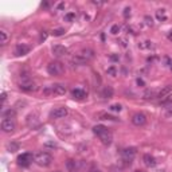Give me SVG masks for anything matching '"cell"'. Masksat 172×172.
Returning a JSON list of instances; mask_svg holds the SVG:
<instances>
[{
  "instance_id": "1",
  "label": "cell",
  "mask_w": 172,
  "mask_h": 172,
  "mask_svg": "<svg viewBox=\"0 0 172 172\" xmlns=\"http://www.w3.org/2000/svg\"><path fill=\"white\" fill-rule=\"evenodd\" d=\"M93 132L96 136H98V139L101 140V143L104 144V145H110V144L113 143V134L108 130L106 126L104 125H96L93 126Z\"/></svg>"
},
{
  "instance_id": "2",
  "label": "cell",
  "mask_w": 172,
  "mask_h": 172,
  "mask_svg": "<svg viewBox=\"0 0 172 172\" xmlns=\"http://www.w3.org/2000/svg\"><path fill=\"white\" fill-rule=\"evenodd\" d=\"M66 92H67L66 86L62 83H54V85L46 86V88L43 89L44 96H63Z\"/></svg>"
},
{
  "instance_id": "3",
  "label": "cell",
  "mask_w": 172,
  "mask_h": 172,
  "mask_svg": "<svg viewBox=\"0 0 172 172\" xmlns=\"http://www.w3.org/2000/svg\"><path fill=\"white\" fill-rule=\"evenodd\" d=\"M47 73L50 75H61L65 73V65L61 63L59 61L50 62L47 65Z\"/></svg>"
},
{
  "instance_id": "4",
  "label": "cell",
  "mask_w": 172,
  "mask_h": 172,
  "mask_svg": "<svg viewBox=\"0 0 172 172\" xmlns=\"http://www.w3.org/2000/svg\"><path fill=\"white\" fill-rule=\"evenodd\" d=\"M35 163L40 167H48L53 163V156L47 152H39L37 156H35Z\"/></svg>"
},
{
  "instance_id": "5",
  "label": "cell",
  "mask_w": 172,
  "mask_h": 172,
  "mask_svg": "<svg viewBox=\"0 0 172 172\" xmlns=\"http://www.w3.org/2000/svg\"><path fill=\"white\" fill-rule=\"evenodd\" d=\"M136 153H137V149L134 147H129V148H125L121 151V156H123V160L126 163V164H132V160L134 159Z\"/></svg>"
},
{
  "instance_id": "6",
  "label": "cell",
  "mask_w": 172,
  "mask_h": 172,
  "mask_svg": "<svg viewBox=\"0 0 172 172\" xmlns=\"http://www.w3.org/2000/svg\"><path fill=\"white\" fill-rule=\"evenodd\" d=\"M19 89L22 90V92H26V93H33V92H37V90H38V85L35 82H33L31 79H28V81H23V82H20Z\"/></svg>"
},
{
  "instance_id": "7",
  "label": "cell",
  "mask_w": 172,
  "mask_h": 172,
  "mask_svg": "<svg viewBox=\"0 0 172 172\" xmlns=\"http://www.w3.org/2000/svg\"><path fill=\"white\" fill-rule=\"evenodd\" d=\"M18 164H19L20 167H28L31 163H33V155L28 152L26 153H22L20 156H18Z\"/></svg>"
},
{
  "instance_id": "8",
  "label": "cell",
  "mask_w": 172,
  "mask_h": 172,
  "mask_svg": "<svg viewBox=\"0 0 172 172\" xmlns=\"http://www.w3.org/2000/svg\"><path fill=\"white\" fill-rule=\"evenodd\" d=\"M67 114H69V110H67V108L59 106V108H55V109L50 113V117H51V119H65Z\"/></svg>"
},
{
  "instance_id": "9",
  "label": "cell",
  "mask_w": 172,
  "mask_h": 172,
  "mask_svg": "<svg viewBox=\"0 0 172 172\" xmlns=\"http://www.w3.org/2000/svg\"><path fill=\"white\" fill-rule=\"evenodd\" d=\"M132 124L136 126H143L147 124V116L144 113H134L132 116Z\"/></svg>"
},
{
  "instance_id": "10",
  "label": "cell",
  "mask_w": 172,
  "mask_h": 172,
  "mask_svg": "<svg viewBox=\"0 0 172 172\" xmlns=\"http://www.w3.org/2000/svg\"><path fill=\"white\" fill-rule=\"evenodd\" d=\"M0 128L4 133H12L13 130H15V123H13L12 120H7L4 119L2 121V124H0Z\"/></svg>"
},
{
  "instance_id": "11",
  "label": "cell",
  "mask_w": 172,
  "mask_h": 172,
  "mask_svg": "<svg viewBox=\"0 0 172 172\" xmlns=\"http://www.w3.org/2000/svg\"><path fill=\"white\" fill-rule=\"evenodd\" d=\"M78 55L82 58L85 62H89L90 59H93V58H94V51L92 48H83V50H81V51L78 53Z\"/></svg>"
},
{
  "instance_id": "12",
  "label": "cell",
  "mask_w": 172,
  "mask_h": 172,
  "mask_svg": "<svg viewBox=\"0 0 172 172\" xmlns=\"http://www.w3.org/2000/svg\"><path fill=\"white\" fill-rule=\"evenodd\" d=\"M51 51L55 57H63V55H66V54L69 53V50H67L65 46H62V44H55V46H53Z\"/></svg>"
},
{
  "instance_id": "13",
  "label": "cell",
  "mask_w": 172,
  "mask_h": 172,
  "mask_svg": "<svg viewBox=\"0 0 172 172\" xmlns=\"http://www.w3.org/2000/svg\"><path fill=\"white\" fill-rule=\"evenodd\" d=\"M30 53V47L27 44H16L15 50H13V54L16 57H22V55H26V54Z\"/></svg>"
},
{
  "instance_id": "14",
  "label": "cell",
  "mask_w": 172,
  "mask_h": 172,
  "mask_svg": "<svg viewBox=\"0 0 172 172\" xmlns=\"http://www.w3.org/2000/svg\"><path fill=\"white\" fill-rule=\"evenodd\" d=\"M143 161H144V164H145L147 167H149V168H153V167L157 164L156 159L152 155H149V153H145V155L143 156Z\"/></svg>"
},
{
  "instance_id": "15",
  "label": "cell",
  "mask_w": 172,
  "mask_h": 172,
  "mask_svg": "<svg viewBox=\"0 0 172 172\" xmlns=\"http://www.w3.org/2000/svg\"><path fill=\"white\" fill-rule=\"evenodd\" d=\"M71 97L75 98V99H85L88 97V93L82 89H73L71 90Z\"/></svg>"
},
{
  "instance_id": "16",
  "label": "cell",
  "mask_w": 172,
  "mask_h": 172,
  "mask_svg": "<svg viewBox=\"0 0 172 172\" xmlns=\"http://www.w3.org/2000/svg\"><path fill=\"white\" fill-rule=\"evenodd\" d=\"M169 94H172V86L171 85H168V86H165L164 89H161V90H159L157 92V98H160V99H163V98H165V97H168Z\"/></svg>"
},
{
  "instance_id": "17",
  "label": "cell",
  "mask_w": 172,
  "mask_h": 172,
  "mask_svg": "<svg viewBox=\"0 0 172 172\" xmlns=\"http://www.w3.org/2000/svg\"><path fill=\"white\" fill-rule=\"evenodd\" d=\"M113 94H114V90H113L112 86H105V88L102 89V92H101V97L108 99V98H112Z\"/></svg>"
},
{
  "instance_id": "18",
  "label": "cell",
  "mask_w": 172,
  "mask_h": 172,
  "mask_svg": "<svg viewBox=\"0 0 172 172\" xmlns=\"http://www.w3.org/2000/svg\"><path fill=\"white\" fill-rule=\"evenodd\" d=\"M143 98L144 99H155V98H157V92L156 90H147V92L143 94Z\"/></svg>"
},
{
  "instance_id": "19",
  "label": "cell",
  "mask_w": 172,
  "mask_h": 172,
  "mask_svg": "<svg viewBox=\"0 0 172 172\" xmlns=\"http://www.w3.org/2000/svg\"><path fill=\"white\" fill-rule=\"evenodd\" d=\"M8 34H7V31L6 30H0V44H2V46H6L7 44V42H8Z\"/></svg>"
},
{
  "instance_id": "20",
  "label": "cell",
  "mask_w": 172,
  "mask_h": 172,
  "mask_svg": "<svg viewBox=\"0 0 172 172\" xmlns=\"http://www.w3.org/2000/svg\"><path fill=\"white\" fill-rule=\"evenodd\" d=\"M16 116V112L13 110V109H7V110H4L3 112V119H7V120H11V119H13V117Z\"/></svg>"
},
{
  "instance_id": "21",
  "label": "cell",
  "mask_w": 172,
  "mask_h": 172,
  "mask_svg": "<svg viewBox=\"0 0 172 172\" xmlns=\"http://www.w3.org/2000/svg\"><path fill=\"white\" fill-rule=\"evenodd\" d=\"M65 33H66V30L59 27V28H54L51 31V35L53 37H62V35H65Z\"/></svg>"
},
{
  "instance_id": "22",
  "label": "cell",
  "mask_w": 172,
  "mask_h": 172,
  "mask_svg": "<svg viewBox=\"0 0 172 172\" xmlns=\"http://www.w3.org/2000/svg\"><path fill=\"white\" fill-rule=\"evenodd\" d=\"M66 167H67V169H69L70 172H75V168H77V163H75L74 160L69 159V160H67V163H66Z\"/></svg>"
},
{
  "instance_id": "23",
  "label": "cell",
  "mask_w": 172,
  "mask_h": 172,
  "mask_svg": "<svg viewBox=\"0 0 172 172\" xmlns=\"http://www.w3.org/2000/svg\"><path fill=\"white\" fill-rule=\"evenodd\" d=\"M171 104H172V94H169L168 97H165V98L160 99V105H164V106H171Z\"/></svg>"
},
{
  "instance_id": "24",
  "label": "cell",
  "mask_w": 172,
  "mask_h": 172,
  "mask_svg": "<svg viewBox=\"0 0 172 172\" xmlns=\"http://www.w3.org/2000/svg\"><path fill=\"white\" fill-rule=\"evenodd\" d=\"M156 16H157V19H159L160 22H164V20H167V16H165V10H157V11H156Z\"/></svg>"
},
{
  "instance_id": "25",
  "label": "cell",
  "mask_w": 172,
  "mask_h": 172,
  "mask_svg": "<svg viewBox=\"0 0 172 172\" xmlns=\"http://www.w3.org/2000/svg\"><path fill=\"white\" fill-rule=\"evenodd\" d=\"M98 117H99V120H112V121H116V120H117L116 117L108 114V113H99Z\"/></svg>"
},
{
  "instance_id": "26",
  "label": "cell",
  "mask_w": 172,
  "mask_h": 172,
  "mask_svg": "<svg viewBox=\"0 0 172 172\" xmlns=\"http://www.w3.org/2000/svg\"><path fill=\"white\" fill-rule=\"evenodd\" d=\"M152 47H153V44H152V42H149V40L139 43V48H141V50H144V48H152Z\"/></svg>"
},
{
  "instance_id": "27",
  "label": "cell",
  "mask_w": 172,
  "mask_h": 172,
  "mask_svg": "<svg viewBox=\"0 0 172 172\" xmlns=\"http://www.w3.org/2000/svg\"><path fill=\"white\" fill-rule=\"evenodd\" d=\"M75 19V12H67L65 15V20L66 22H71Z\"/></svg>"
},
{
  "instance_id": "28",
  "label": "cell",
  "mask_w": 172,
  "mask_h": 172,
  "mask_svg": "<svg viewBox=\"0 0 172 172\" xmlns=\"http://www.w3.org/2000/svg\"><path fill=\"white\" fill-rule=\"evenodd\" d=\"M109 109L112 112H121V109H123V106L120 105V104H113V105H110Z\"/></svg>"
},
{
  "instance_id": "29",
  "label": "cell",
  "mask_w": 172,
  "mask_h": 172,
  "mask_svg": "<svg viewBox=\"0 0 172 172\" xmlns=\"http://www.w3.org/2000/svg\"><path fill=\"white\" fill-rule=\"evenodd\" d=\"M110 33L113 35H117L120 33V26L119 24H114V26H112V28H110Z\"/></svg>"
},
{
  "instance_id": "30",
  "label": "cell",
  "mask_w": 172,
  "mask_h": 172,
  "mask_svg": "<svg viewBox=\"0 0 172 172\" xmlns=\"http://www.w3.org/2000/svg\"><path fill=\"white\" fill-rule=\"evenodd\" d=\"M8 149H10V152H15V151L19 149V145H18L16 143H11L10 145H8Z\"/></svg>"
},
{
  "instance_id": "31",
  "label": "cell",
  "mask_w": 172,
  "mask_h": 172,
  "mask_svg": "<svg viewBox=\"0 0 172 172\" xmlns=\"http://www.w3.org/2000/svg\"><path fill=\"white\" fill-rule=\"evenodd\" d=\"M116 67L114 66H112V67H109V69H106V74H109V75H112V77H114L116 75Z\"/></svg>"
},
{
  "instance_id": "32",
  "label": "cell",
  "mask_w": 172,
  "mask_h": 172,
  "mask_svg": "<svg viewBox=\"0 0 172 172\" xmlns=\"http://www.w3.org/2000/svg\"><path fill=\"white\" fill-rule=\"evenodd\" d=\"M144 19H145V23H147V26H153V19H152V18L151 16H145V18H144Z\"/></svg>"
},
{
  "instance_id": "33",
  "label": "cell",
  "mask_w": 172,
  "mask_h": 172,
  "mask_svg": "<svg viewBox=\"0 0 172 172\" xmlns=\"http://www.w3.org/2000/svg\"><path fill=\"white\" fill-rule=\"evenodd\" d=\"M47 33L46 31H42V34H40V42H43V40H46L47 39Z\"/></svg>"
},
{
  "instance_id": "34",
  "label": "cell",
  "mask_w": 172,
  "mask_h": 172,
  "mask_svg": "<svg viewBox=\"0 0 172 172\" xmlns=\"http://www.w3.org/2000/svg\"><path fill=\"white\" fill-rule=\"evenodd\" d=\"M165 116H167V117H171V116H172V105H171V106H168V108H167Z\"/></svg>"
},
{
  "instance_id": "35",
  "label": "cell",
  "mask_w": 172,
  "mask_h": 172,
  "mask_svg": "<svg viewBox=\"0 0 172 172\" xmlns=\"http://www.w3.org/2000/svg\"><path fill=\"white\" fill-rule=\"evenodd\" d=\"M124 16H125V18L130 16V8H129V7H126L125 10H124Z\"/></svg>"
},
{
  "instance_id": "36",
  "label": "cell",
  "mask_w": 172,
  "mask_h": 172,
  "mask_svg": "<svg viewBox=\"0 0 172 172\" xmlns=\"http://www.w3.org/2000/svg\"><path fill=\"white\" fill-rule=\"evenodd\" d=\"M6 99H7V93L6 92H2V102L4 104V102H6Z\"/></svg>"
},
{
  "instance_id": "37",
  "label": "cell",
  "mask_w": 172,
  "mask_h": 172,
  "mask_svg": "<svg viewBox=\"0 0 172 172\" xmlns=\"http://www.w3.org/2000/svg\"><path fill=\"white\" fill-rule=\"evenodd\" d=\"M89 172H101V171H99V169L97 168V167H96V165H93V167H90V169H89Z\"/></svg>"
},
{
  "instance_id": "38",
  "label": "cell",
  "mask_w": 172,
  "mask_h": 172,
  "mask_svg": "<svg viewBox=\"0 0 172 172\" xmlns=\"http://www.w3.org/2000/svg\"><path fill=\"white\" fill-rule=\"evenodd\" d=\"M46 147H53V148H55L57 144H54V143H46Z\"/></svg>"
},
{
  "instance_id": "39",
  "label": "cell",
  "mask_w": 172,
  "mask_h": 172,
  "mask_svg": "<svg viewBox=\"0 0 172 172\" xmlns=\"http://www.w3.org/2000/svg\"><path fill=\"white\" fill-rule=\"evenodd\" d=\"M137 83H139V85H141V86H144V81H143V79H140V78H137Z\"/></svg>"
},
{
  "instance_id": "40",
  "label": "cell",
  "mask_w": 172,
  "mask_h": 172,
  "mask_svg": "<svg viewBox=\"0 0 172 172\" xmlns=\"http://www.w3.org/2000/svg\"><path fill=\"white\" fill-rule=\"evenodd\" d=\"M110 59H113V61H117V59H119V57H117V55H112V57H110Z\"/></svg>"
},
{
  "instance_id": "41",
  "label": "cell",
  "mask_w": 172,
  "mask_h": 172,
  "mask_svg": "<svg viewBox=\"0 0 172 172\" xmlns=\"http://www.w3.org/2000/svg\"><path fill=\"white\" fill-rule=\"evenodd\" d=\"M168 39L172 42V31H169V34H168Z\"/></svg>"
},
{
  "instance_id": "42",
  "label": "cell",
  "mask_w": 172,
  "mask_h": 172,
  "mask_svg": "<svg viewBox=\"0 0 172 172\" xmlns=\"http://www.w3.org/2000/svg\"><path fill=\"white\" fill-rule=\"evenodd\" d=\"M133 172H145V171H143V169H136V171H133Z\"/></svg>"
},
{
  "instance_id": "43",
  "label": "cell",
  "mask_w": 172,
  "mask_h": 172,
  "mask_svg": "<svg viewBox=\"0 0 172 172\" xmlns=\"http://www.w3.org/2000/svg\"><path fill=\"white\" fill-rule=\"evenodd\" d=\"M55 172H61V171H55Z\"/></svg>"
},
{
  "instance_id": "44",
  "label": "cell",
  "mask_w": 172,
  "mask_h": 172,
  "mask_svg": "<svg viewBox=\"0 0 172 172\" xmlns=\"http://www.w3.org/2000/svg\"><path fill=\"white\" fill-rule=\"evenodd\" d=\"M171 70H172V66H171Z\"/></svg>"
}]
</instances>
